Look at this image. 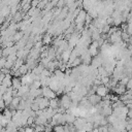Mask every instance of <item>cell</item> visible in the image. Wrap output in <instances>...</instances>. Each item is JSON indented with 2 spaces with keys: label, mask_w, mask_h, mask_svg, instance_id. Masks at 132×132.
Instances as JSON below:
<instances>
[{
  "label": "cell",
  "mask_w": 132,
  "mask_h": 132,
  "mask_svg": "<svg viewBox=\"0 0 132 132\" xmlns=\"http://www.w3.org/2000/svg\"><path fill=\"white\" fill-rule=\"evenodd\" d=\"M53 73H54V75L57 77V79H59V80H63V79H64V77H65V73H64V72H62L60 69H56Z\"/></svg>",
  "instance_id": "obj_13"
},
{
  "label": "cell",
  "mask_w": 132,
  "mask_h": 132,
  "mask_svg": "<svg viewBox=\"0 0 132 132\" xmlns=\"http://www.w3.org/2000/svg\"><path fill=\"white\" fill-rule=\"evenodd\" d=\"M112 91H113V93H114L116 95H118V96H122V95H124V94L126 93L127 89H126V87H124V86H120V85H118L116 88L112 89Z\"/></svg>",
  "instance_id": "obj_9"
},
{
  "label": "cell",
  "mask_w": 132,
  "mask_h": 132,
  "mask_svg": "<svg viewBox=\"0 0 132 132\" xmlns=\"http://www.w3.org/2000/svg\"><path fill=\"white\" fill-rule=\"evenodd\" d=\"M88 101L91 103V105L93 106V105H98L101 101H102V99H101V97H99L98 95H96V94H94V95H90L89 97H88Z\"/></svg>",
  "instance_id": "obj_6"
},
{
  "label": "cell",
  "mask_w": 132,
  "mask_h": 132,
  "mask_svg": "<svg viewBox=\"0 0 132 132\" xmlns=\"http://www.w3.org/2000/svg\"><path fill=\"white\" fill-rule=\"evenodd\" d=\"M31 110H33V111H37V110H39V106H38V104L37 103H35V102H33L32 104H31Z\"/></svg>",
  "instance_id": "obj_19"
},
{
  "label": "cell",
  "mask_w": 132,
  "mask_h": 132,
  "mask_svg": "<svg viewBox=\"0 0 132 132\" xmlns=\"http://www.w3.org/2000/svg\"><path fill=\"white\" fill-rule=\"evenodd\" d=\"M41 41H42V44L43 45L47 46L48 44H51L53 42V39H52V36H50L48 34H45V35L42 36V40Z\"/></svg>",
  "instance_id": "obj_12"
},
{
  "label": "cell",
  "mask_w": 132,
  "mask_h": 132,
  "mask_svg": "<svg viewBox=\"0 0 132 132\" xmlns=\"http://www.w3.org/2000/svg\"><path fill=\"white\" fill-rule=\"evenodd\" d=\"M108 89L105 87V86H99V87H97V90H96V95H98L99 97H105L107 94H108Z\"/></svg>",
  "instance_id": "obj_5"
},
{
  "label": "cell",
  "mask_w": 132,
  "mask_h": 132,
  "mask_svg": "<svg viewBox=\"0 0 132 132\" xmlns=\"http://www.w3.org/2000/svg\"><path fill=\"white\" fill-rule=\"evenodd\" d=\"M126 94H128V95L130 96V98L132 99V90H127V91H126Z\"/></svg>",
  "instance_id": "obj_22"
},
{
  "label": "cell",
  "mask_w": 132,
  "mask_h": 132,
  "mask_svg": "<svg viewBox=\"0 0 132 132\" xmlns=\"http://www.w3.org/2000/svg\"><path fill=\"white\" fill-rule=\"evenodd\" d=\"M24 37V32H22V31H19V32H15L14 34H13V36H12V41L14 42V41H20L22 38Z\"/></svg>",
  "instance_id": "obj_14"
},
{
  "label": "cell",
  "mask_w": 132,
  "mask_h": 132,
  "mask_svg": "<svg viewBox=\"0 0 132 132\" xmlns=\"http://www.w3.org/2000/svg\"><path fill=\"white\" fill-rule=\"evenodd\" d=\"M98 131L99 132H108V125L107 126H99Z\"/></svg>",
  "instance_id": "obj_18"
},
{
  "label": "cell",
  "mask_w": 132,
  "mask_h": 132,
  "mask_svg": "<svg viewBox=\"0 0 132 132\" xmlns=\"http://www.w3.org/2000/svg\"><path fill=\"white\" fill-rule=\"evenodd\" d=\"M3 127H2V125H1V122H0V129H2Z\"/></svg>",
  "instance_id": "obj_23"
},
{
  "label": "cell",
  "mask_w": 132,
  "mask_h": 132,
  "mask_svg": "<svg viewBox=\"0 0 132 132\" xmlns=\"http://www.w3.org/2000/svg\"><path fill=\"white\" fill-rule=\"evenodd\" d=\"M24 132H34V129H33V127L27 126V127L24 128Z\"/></svg>",
  "instance_id": "obj_21"
},
{
  "label": "cell",
  "mask_w": 132,
  "mask_h": 132,
  "mask_svg": "<svg viewBox=\"0 0 132 132\" xmlns=\"http://www.w3.org/2000/svg\"><path fill=\"white\" fill-rule=\"evenodd\" d=\"M126 89H127V90H132V77L129 79L128 84L126 85Z\"/></svg>",
  "instance_id": "obj_20"
},
{
  "label": "cell",
  "mask_w": 132,
  "mask_h": 132,
  "mask_svg": "<svg viewBox=\"0 0 132 132\" xmlns=\"http://www.w3.org/2000/svg\"><path fill=\"white\" fill-rule=\"evenodd\" d=\"M123 103H124V105H125L128 109H132V99L127 100V101H125V102H123Z\"/></svg>",
  "instance_id": "obj_17"
},
{
  "label": "cell",
  "mask_w": 132,
  "mask_h": 132,
  "mask_svg": "<svg viewBox=\"0 0 132 132\" xmlns=\"http://www.w3.org/2000/svg\"><path fill=\"white\" fill-rule=\"evenodd\" d=\"M52 76V72H50L47 69H43L42 72L40 73V78H45V77H51Z\"/></svg>",
  "instance_id": "obj_15"
},
{
  "label": "cell",
  "mask_w": 132,
  "mask_h": 132,
  "mask_svg": "<svg viewBox=\"0 0 132 132\" xmlns=\"http://www.w3.org/2000/svg\"><path fill=\"white\" fill-rule=\"evenodd\" d=\"M42 90V97L51 100V99H54V98H57V95L54 91H52L48 87H44V88H41Z\"/></svg>",
  "instance_id": "obj_3"
},
{
  "label": "cell",
  "mask_w": 132,
  "mask_h": 132,
  "mask_svg": "<svg viewBox=\"0 0 132 132\" xmlns=\"http://www.w3.org/2000/svg\"><path fill=\"white\" fill-rule=\"evenodd\" d=\"M121 35H122V30L119 29L116 33H113L112 35L109 36V40H110V42H111L113 45H114V44H119V43H121V42L123 41Z\"/></svg>",
  "instance_id": "obj_2"
},
{
  "label": "cell",
  "mask_w": 132,
  "mask_h": 132,
  "mask_svg": "<svg viewBox=\"0 0 132 132\" xmlns=\"http://www.w3.org/2000/svg\"><path fill=\"white\" fill-rule=\"evenodd\" d=\"M48 107L53 108V109H57L60 107V100L58 98H54V99H51L50 100V105Z\"/></svg>",
  "instance_id": "obj_11"
},
{
  "label": "cell",
  "mask_w": 132,
  "mask_h": 132,
  "mask_svg": "<svg viewBox=\"0 0 132 132\" xmlns=\"http://www.w3.org/2000/svg\"><path fill=\"white\" fill-rule=\"evenodd\" d=\"M11 75L8 73V74H5V77H4V79L2 80V82H1V85L2 86H4L5 88H10L11 87Z\"/></svg>",
  "instance_id": "obj_10"
},
{
  "label": "cell",
  "mask_w": 132,
  "mask_h": 132,
  "mask_svg": "<svg viewBox=\"0 0 132 132\" xmlns=\"http://www.w3.org/2000/svg\"><path fill=\"white\" fill-rule=\"evenodd\" d=\"M126 32H127V34L130 37H132V24H127V30H126Z\"/></svg>",
  "instance_id": "obj_16"
},
{
  "label": "cell",
  "mask_w": 132,
  "mask_h": 132,
  "mask_svg": "<svg viewBox=\"0 0 132 132\" xmlns=\"http://www.w3.org/2000/svg\"><path fill=\"white\" fill-rule=\"evenodd\" d=\"M87 122L88 121H87L86 118H76V120L74 121V123L72 125L76 130H81V129H84V127L87 124Z\"/></svg>",
  "instance_id": "obj_4"
},
{
  "label": "cell",
  "mask_w": 132,
  "mask_h": 132,
  "mask_svg": "<svg viewBox=\"0 0 132 132\" xmlns=\"http://www.w3.org/2000/svg\"><path fill=\"white\" fill-rule=\"evenodd\" d=\"M22 87V81H21V77H12L11 78V88L14 90H19Z\"/></svg>",
  "instance_id": "obj_8"
},
{
  "label": "cell",
  "mask_w": 132,
  "mask_h": 132,
  "mask_svg": "<svg viewBox=\"0 0 132 132\" xmlns=\"http://www.w3.org/2000/svg\"><path fill=\"white\" fill-rule=\"evenodd\" d=\"M59 100H60V107H63V108H65L66 110H67V109H69V108L71 107L72 101H71V99H70L69 95L64 94V95H63Z\"/></svg>",
  "instance_id": "obj_1"
},
{
  "label": "cell",
  "mask_w": 132,
  "mask_h": 132,
  "mask_svg": "<svg viewBox=\"0 0 132 132\" xmlns=\"http://www.w3.org/2000/svg\"><path fill=\"white\" fill-rule=\"evenodd\" d=\"M128 132H132V129H131V130H129V131H128Z\"/></svg>",
  "instance_id": "obj_24"
},
{
  "label": "cell",
  "mask_w": 132,
  "mask_h": 132,
  "mask_svg": "<svg viewBox=\"0 0 132 132\" xmlns=\"http://www.w3.org/2000/svg\"><path fill=\"white\" fill-rule=\"evenodd\" d=\"M86 15H87V11L85 9H80L76 19H75V22L74 24H78V23H84L85 24V20H86Z\"/></svg>",
  "instance_id": "obj_7"
}]
</instances>
